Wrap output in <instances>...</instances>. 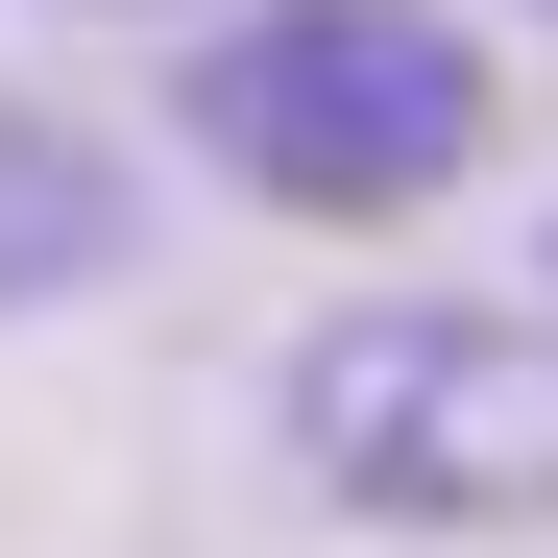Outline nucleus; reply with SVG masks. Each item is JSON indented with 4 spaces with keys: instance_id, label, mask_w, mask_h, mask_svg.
I'll return each mask as SVG.
<instances>
[{
    "instance_id": "obj_2",
    "label": "nucleus",
    "mask_w": 558,
    "mask_h": 558,
    "mask_svg": "<svg viewBox=\"0 0 558 558\" xmlns=\"http://www.w3.org/2000/svg\"><path fill=\"white\" fill-rule=\"evenodd\" d=\"M170 122H195V170L243 219H437L486 170L510 73H486L461 0H219Z\"/></svg>"
},
{
    "instance_id": "obj_4",
    "label": "nucleus",
    "mask_w": 558,
    "mask_h": 558,
    "mask_svg": "<svg viewBox=\"0 0 558 558\" xmlns=\"http://www.w3.org/2000/svg\"><path fill=\"white\" fill-rule=\"evenodd\" d=\"M98 25H195V0H98Z\"/></svg>"
},
{
    "instance_id": "obj_1",
    "label": "nucleus",
    "mask_w": 558,
    "mask_h": 558,
    "mask_svg": "<svg viewBox=\"0 0 558 558\" xmlns=\"http://www.w3.org/2000/svg\"><path fill=\"white\" fill-rule=\"evenodd\" d=\"M267 437L364 534H558V292H364L267 364Z\"/></svg>"
},
{
    "instance_id": "obj_5",
    "label": "nucleus",
    "mask_w": 558,
    "mask_h": 558,
    "mask_svg": "<svg viewBox=\"0 0 558 558\" xmlns=\"http://www.w3.org/2000/svg\"><path fill=\"white\" fill-rule=\"evenodd\" d=\"M534 25H558V0H534Z\"/></svg>"
},
{
    "instance_id": "obj_3",
    "label": "nucleus",
    "mask_w": 558,
    "mask_h": 558,
    "mask_svg": "<svg viewBox=\"0 0 558 558\" xmlns=\"http://www.w3.org/2000/svg\"><path fill=\"white\" fill-rule=\"evenodd\" d=\"M146 267V146L98 98H0V340Z\"/></svg>"
}]
</instances>
